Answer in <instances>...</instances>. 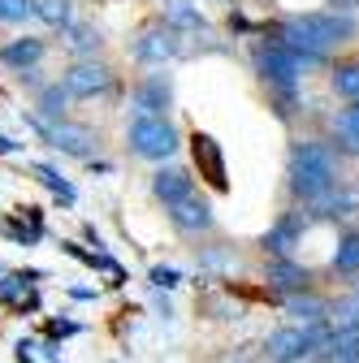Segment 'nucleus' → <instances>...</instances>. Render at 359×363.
<instances>
[{
    "label": "nucleus",
    "mask_w": 359,
    "mask_h": 363,
    "mask_svg": "<svg viewBox=\"0 0 359 363\" xmlns=\"http://www.w3.org/2000/svg\"><path fill=\"white\" fill-rule=\"evenodd\" d=\"M329 272L342 281H355L359 277V230H346L333 247V259H329Z\"/></svg>",
    "instance_id": "obj_24"
},
{
    "label": "nucleus",
    "mask_w": 359,
    "mask_h": 363,
    "mask_svg": "<svg viewBox=\"0 0 359 363\" xmlns=\"http://www.w3.org/2000/svg\"><path fill=\"white\" fill-rule=\"evenodd\" d=\"M57 82H61V91L70 100H100V96H113V91L121 86L117 69L109 61H70Z\"/></svg>",
    "instance_id": "obj_8"
},
{
    "label": "nucleus",
    "mask_w": 359,
    "mask_h": 363,
    "mask_svg": "<svg viewBox=\"0 0 359 363\" xmlns=\"http://www.w3.org/2000/svg\"><path fill=\"white\" fill-rule=\"evenodd\" d=\"M182 147V130L173 117H130L126 121V152L148 164H169Z\"/></svg>",
    "instance_id": "obj_4"
},
{
    "label": "nucleus",
    "mask_w": 359,
    "mask_h": 363,
    "mask_svg": "<svg viewBox=\"0 0 359 363\" xmlns=\"http://www.w3.org/2000/svg\"><path fill=\"white\" fill-rule=\"evenodd\" d=\"M0 238L13 242V247H39L43 238H48V220H43V208L35 203H22L13 212H0Z\"/></svg>",
    "instance_id": "obj_12"
},
{
    "label": "nucleus",
    "mask_w": 359,
    "mask_h": 363,
    "mask_svg": "<svg viewBox=\"0 0 359 363\" xmlns=\"http://www.w3.org/2000/svg\"><path fill=\"white\" fill-rule=\"evenodd\" d=\"M22 152H26V143L9 139V134H0V156H22Z\"/></svg>",
    "instance_id": "obj_32"
},
{
    "label": "nucleus",
    "mask_w": 359,
    "mask_h": 363,
    "mask_svg": "<svg viewBox=\"0 0 359 363\" xmlns=\"http://www.w3.org/2000/svg\"><path fill=\"white\" fill-rule=\"evenodd\" d=\"M282 307H286V315L299 325V329H321V325H329V298H321V294H290V298H282Z\"/></svg>",
    "instance_id": "obj_18"
},
{
    "label": "nucleus",
    "mask_w": 359,
    "mask_h": 363,
    "mask_svg": "<svg viewBox=\"0 0 359 363\" xmlns=\"http://www.w3.org/2000/svg\"><path fill=\"white\" fill-rule=\"evenodd\" d=\"M325 342H329V325H321V329L282 325V329H273L264 337V359L268 363H311Z\"/></svg>",
    "instance_id": "obj_6"
},
{
    "label": "nucleus",
    "mask_w": 359,
    "mask_h": 363,
    "mask_svg": "<svg viewBox=\"0 0 359 363\" xmlns=\"http://www.w3.org/2000/svg\"><path fill=\"white\" fill-rule=\"evenodd\" d=\"M43 57H48V39L43 35H18L9 43H0V69H9V74L39 69Z\"/></svg>",
    "instance_id": "obj_17"
},
{
    "label": "nucleus",
    "mask_w": 359,
    "mask_h": 363,
    "mask_svg": "<svg viewBox=\"0 0 359 363\" xmlns=\"http://www.w3.org/2000/svg\"><path fill=\"white\" fill-rule=\"evenodd\" d=\"M22 121H26V130H35L39 139L48 143L53 152H61V156L96 160V152H100V134H96L92 125H82V121H57V125H43V121H35L31 113H22Z\"/></svg>",
    "instance_id": "obj_7"
},
{
    "label": "nucleus",
    "mask_w": 359,
    "mask_h": 363,
    "mask_svg": "<svg viewBox=\"0 0 359 363\" xmlns=\"http://www.w3.org/2000/svg\"><path fill=\"white\" fill-rule=\"evenodd\" d=\"M31 18H35V0H0V22L22 26V22H31Z\"/></svg>",
    "instance_id": "obj_30"
},
{
    "label": "nucleus",
    "mask_w": 359,
    "mask_h": 363,
    "mask_svg": "<svg viewBox=\"0 0 359 363\" xmlns=\"http://www.w3.org/2000/svg\"><path fill=\"white\" fill-rule=\"evenodd\" d=\"M191 160H195V173L208 182V186L216 195H226L230 191V164H226V147H221L208 130H191Z\"/></svg>",
    "instance_id": "obj_9"
},
{
    "label": "nucleus",
    "mask_w": 359,
    "mask_h": 363,
    "mask_svg": "<svg viewBox=\"0 0 359 363\" xmlns=\"http://www.w3.org/2000/svg\"><path fill=\"white\" fill-rule=\"evenodd\" d=\"M130 108H134V117H169L173 113V78L165 69L143 74L130 86Z\"/></svg>",
    "instance_id": "obj_11"
},
{
    "label": "nucleus",
    "mask_w": 359,
    "mask_h": 363,
    "mask_svg": "<svg viewBox=\"0 0 359 363\" xmlns=\"http://www.w3.org/2000/svg\"><path fill=\"white\" fill-rule=\"evenodd\" d=\"M26 169L35 173V182L43 191H48L61 208H78V191H74V182L57 169V164H48V160H26Z\"/></svg>",
    "instance_id": "obj_20"
},
{
    "label": "nucleus",
    "mask_w": 359,
    "mask_h": 363,
    "mask_svg": "<svg viewBox=\"0 0 359 363\" xmlns=\"http://www.w3.org/2000/svg\"><path fill=\"white\" fill-rule=\"evenodd\" d=\"M39 311H43V294L39 290H31L22 303H13V315H39Z\"/></svg>",
    "instance_id": "obj_31"
},
{
    "label": "nucleus",
    "mask_w": 359,
    "mask_h": 363,
    "mask_svg": "<svg viewBox=\"0 0 359 363\" xmlns=\"http://www.w3.org/2000/svg\"><path fill=\"white\" fill-rule=\"evenodd\" d=\"M5 272H9V268H5V264H0V277H5Z\"/></svg>",
    "instance_id": "obj_36"
},
{
    "label": "nucleus",
    "mask_w": 359,
    "mask_h": 363,
    "mask_svg": "<svg viewBox=\"0 0 359 363\" xmlns=\"http://www.w3.org/2000/svg\"><path fill=\"white\" fill-rule=\"evenodd\" d=\"M355 212H359V186H350L346 177L338 182L329 195H321L316 203L303 208V216H307L311 225H321V220H346V216H355Z\"/></svg>",
    "instance_id": "obj_14"
},
{
    "label": "nucleus",
    "mask_w": 359,
    "mask_h": 363,
    "mask_svg": "<svg viewBox=\"0 0 359 363\" xmlns=\"http://www.w3.org/2000/svg\"><path fill=\"white\" fill-rule=\"evenodd\" d=\"M329 91L342 96L346 104H359V57H346L329 69Z\"/></svg>",
    "instance_id": "obj_25"
},
{
    "label": "nucleus",
    "mask_w": 359,
    "mask_h": 363,
    "mask_svg": "<svg viewBox=\"0 0 359 363\" xmlns=\"http://www.w3.org/2000/svg\"><path fill=\"white\" fill-rule=\"evenodd\" d=\"M251 69H255V78L268 86V91H294V86H303V78L311 74V69H321V61H311V57H299V52H290V48H282L277 39H255L251 43Z\"/></svg>",
    "instance_id": "obj_3"
},
{
    "label": "nucleus",
    "mask_w": 359,
    "mask_h": 363,
    "mask_svg": "<svg viewBox=\"0 0 359 363\" xmlns=\"http://www.w3.org/2000/svg\"><path fill=\"white\" fill-rule=\"evenodd\" d=\"M182 281H187V277H182V272H177L173 264H156V268L148 272V286H152L156 294H169V290H177Z\"/></svg>",
    "instance_id": "obj_29"
},
{
    "label": "nucleus",
    "mask_w": 359,
    "mask_h": 363,
    "mask_svg": "<svg viewBox=\"0 0 359 363\" xmlns=\"http://www.w3.org/2000/svg\"><path fill=\"white\" fill-rule=\"evenodd\" d=\"M307 230H311V220L303 216V208H290L260 234V251L273 255V259H294V247H303Z\"/></svg>",
    "instance_id": "obj_10"
},
{
    "label": "nucleus",
    "mask_w": 359,
    "mask_h": 363,
    "mask_svg": "<svg viewBox=\"0 0 359 363\" xmlns=\"http://www.w3.org/2000/svg\"><path fill=\"white\" fill-rule=\"evenodd\" d=\"M35 18L48 26V30H70L74 18V0H35Z\"/></svg>",
    "instance_id": "obj_26"
},
{
    "label": "nucleus",
    "mask_w": 359,
    "mask_h": 363,
    "mask_svg": "<svg viewBox=\"0 0 359 363\" xmlns=\"http://www.w3.org/2000/svg\"><path fill=\"white\" fill-rule=\"evenodd\" d=\"M264 35L277 39L282 48L325 65L342 43L359 39V18H342V13H329V9H307V13H286L277 26H264Z\"/></svg>",
    "instance_id": "obj_1"
},
{
    "label": "nucleus",
    "mask_w": 359,
    "mask_h": 363,
    "mask_svg": "<svg viewBox=\"0 0 359 363\" xmlns=\"http://www.w3.org/2000/svg\"><path fill=\"white\" fill-rule=\"evenodd\" d=\"M329 134H333V152L359 160V104H346L329 117Z\"/></svg>",
    "instance_id": "obj_19"
},
{
    "label": "nucleus",
    "mask_w": 359,
    "mask_h": 363,
    "mask_svg": "<svg viewBox=\"0 0 359 363\" xmlns=\"http://www.w3.org/2000/svg\"><path fill=\"white\" fill-rule=\"evenodd\" d=\"M359 0H329V13H342V18H355Z\"/></svg>",
    "instance_id": "obj_33"
},
{
    "label": "nucleus",
    "mask_w": 359,
    "mask_h": 363,
    "mask_svg": "<svg viewBox=\"0 0 359 363\" xmlns=\"http://www.w3.org/2000/svg\"><path fill=\"white\" fill-rule=\"evenodd\" d=\"M264 286H268V294H282V298L307 294L311 290V268H303L299 259H268L264 264Z\"/></svg>",
    "instance_id": "obj_16"
},
{
    "label": "nucleus",
    "mask_w": 359,
    "mask_h": 363,
    "mask_svg": "<svg viewBox=\"0 0 359 363\" xmlns=\"http://www.w3.org/2000/svg\"><path fill=\"white\" fill-rule=\"evenodd\" d=\"M169 212V225L177 234H187V238H199V234H212L216 230V212H212V203L195 191L191 199H182V203H173V208H165Z\"/></svg>",
    "instance_id": "obj_13"
},
{
    "label": "nucleus",
    "mask_w": 359,
    "mask_h": 363,
    "mask_svg": "<svg viewBox=\"0 0 359 363\" xmlns=\"http://www.w3.org/2000/svg\"><path fill=\"white\" fill-rule=\"evenodd\" d=\"M39 281H48V268H9L5 277H0V303L5 307L22 303L31 290H39Z\"/></svg>",
    "instance_id": "obj_23"
},
{
    "label": "nucleus",
    "mask_w": 359,
    "mask_h": 363,
    "mask_svg": "<svg viewBox=\"0 0 359 363\" xmlns=\"http://www.w3.org/2000/svg\"><path fill=\"white\" fill-rule=\"evenodd\" d=\"M126 52L139 61V65H148V69H165V65H173V61H187V39L177 35V30H169V26L156 18V22H148L139 35L126 43Z\"/></svg>",
    "instance_id": "obj_5"
},
{
    "label": "nucleus",
    "mask_w": 359,
    "mask_h": 363,
    "mask_svg": "<svg viewBox=\"0 0 359 363\" xmlns=\"http://www.w3.org/2000/svg\"><path fill=\"white\" fill-rule=\"evenodd\" d=\"M70 96L61 91V82H43L39 91H35V108H31V117L35 121H43V125H57V121H70Z\"/></svg>",
    "instance_id": "obj_21"
},
{
    "label": "nucleus",
    "mask_w": 359,
    "mask_h": 363,
    "mask_svg": "<svg viewBox=\"0 0 359 363\" xmlns=\"http://www.w3.org/2000/svg\"><path fill=\"white\" fill-rule=\"evenodd\" d=\"M87 325L82 320H70V315H48V325H43V337H48V342H65V337H78Z\"/></svg>",
    "instance_id": "obj_28"
},
{
    "label": "nucleus",
    "mask_w": 359,
    "mask_h": 363,
    "mask_svg": "<svg viewBox=\"0 0 359 363\" xmlns=\"http://www.w3.org/2000/svg\"><path fill=\"white\" fill-rule=\"evenodd\" d=\"M342 182V156L325 139H294L286 156V191L299 208L316 203Z\"/></svg>",
    "instance_id": "obj_2"
},
{
    "label": "nucleus",
    "mask_w": 359,
    "mask_h": 363,
    "mask_svg": "<svg viewBox=\"0 0 359 363\" xmlns=\"http://www.w3.org/2000/svg\"><path fill=\"white\" fill-rule=\"evenodd\" d=\"M148 191H152L156 203L173 208V203H182V199L195 195V177H191V169H182V164H160V169L152 173V182H148Z\"/></svg>",
    "instance_id": "obj_15"
},
{
    "label": "nucleus",
    "mask_w": 359,
    "mask_h": 363,
    "mask_svg": "<svg viewBox=\"0 0 359 363\" xmlns=\"http://www.w3.org/2000/svg\"><path fill=\"white\" fill-rule=\"evenodd\" d=\"M65 294H70V298H78V303H87V298H96L100 290H96V286H70Z\"/></svg>",
    "instance_id": "obj_34"
},
{
    "label": "nucleus",
    "mask_w": 359,
    "mask_h": 363,
    "mask_svg": "<svg viewBox=\"0 0 359 363\" xmlns=\"http://www.w3.org/2000/svg\"><path fill=\"white\" fill-rule=\"evenodd\" d=\"M355 281H359V277H355ZM355 290H359V286H355Z\"/></svg>",
    "instance_id": "obj_37"
},
{
    "label": "nucleus",
    "mask_w": 359,
    "mask_h": 363,
    "mask_svg": "<svg viewBox=\"0 0 359 363\" xmlns=\"http://www.w3.org/2000/svg\"><path fill=\"white\" fill-rule=\"evenodd\" d=\"M35 350H39L43 359H61V346H57V342H48V337H43V342H39Z\"/></svg>",
    "instance_id": "obj_35"
},
{
    "label": "nucleus",
    "mask_w": 359,
    "mask_h": 363,
    "mask_svg": "<svg viewBox=\"0 0 359 363\" xmlns=\"http://www.w3.org/2000/svg\"><path fill=\"white\" fill-rule=\"evenodd\" d=\"M199 268L204 272H234L238 268V259H234V251L221 242V247H204L199 251Z\"/></svg>",
    "instance_id": "obj_27"
},
{
    "label": "nucleus",
    "mask_w": 359,
    "mask_h": 363,
    "mask_svg": "<svg viewBox=\"0 0 359 363\" xmlns=\"http://www.w3.org/2000/svg\"><path fill=\"white\" fill-rule=\"evenodd\" d=\"M65 39V52L74 57V61H96V52L104 48V30L96 26V22H74L70 30H61Z\"/></svg>",
    "instance_id": "obj_22"
}]
</instances>
